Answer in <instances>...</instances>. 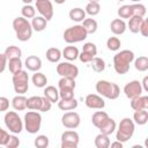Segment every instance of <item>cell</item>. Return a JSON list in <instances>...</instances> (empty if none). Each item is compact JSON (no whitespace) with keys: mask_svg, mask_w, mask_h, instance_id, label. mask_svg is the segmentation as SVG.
<instances>
[{"mask_svg":"<svg viewBox=\"0 0 148 148\" xmlns=\"http://www.w3.org/2000/svg\"><path fill=\"white\" fill-rule=\"evenodd\" d=\"M134 60V53L130 50H123L113 57V68L117 74H126L130 71V65Z\"/></svg>","mask_w":148,"mask_h":148,"instance_id":"cell-1","label":"cell"},{"mask_svg":"<svg viewBox=\"0 0 148 148\" xmlns=\"http://www.w3.org/2000/svg\"><path fill=\"white\" fill-rule=\"evenodd\" d=\"M13 29L16 32V38L21 42H27L32 36L31 23H29V21L23 16H18V17L14 18Z\"/></svg>","mask_w":148,"mask_h":148,"instance_id":"cell-2","label":"cell"},{"mask_svg":"<svg viewBox=\"0 0 148 148\" xmlns=\"http://www.w3.org/2000/svg\"><path fill=\"white\" fill-rule=\"evenodd\" d=\"M95 88L99 95H102L109 99H117L119 97V94H120V89H119L118 84L110 82V81H106V80L97 81Z\"/></svg>","mask_w":148,"mask_h":148,"instance_id":"cell-3","label":"cell"},{"mask_svg":"<svg viewBox=\"0 0 148 148\" xmlns=\"http://www.w3.org/2000/svg\"><path fill=\"white\" fill-rule=\"evenodd\" d=\"M134 130H135L134 121L131 118H124V119L120 120V123L118 125V130H117V133H116V139L124 143L133 136Z\"/></svg>","mask_w":148,"mask_h":148,"instance_id":"cell-4","label":"cell"},{"mask_svg":"<svg viewBox=\"0 0 148 148\" xmlns=\"http://www.w3.org/2000/svg\"><path fill=\"white\" fill-rule=\"evenodd\" d=\"M87 36H88V34H87L86 29L82 27V24H76V25L69 27L64 31V40L68 44L82 42L87 38Z\"/></svg>","mask_w":148,"mask_h":148,"instance_id":"cell-5","label":"cell"},{"mask_svg":"<svg viewBox=\"0 0 148 148\" xmlns=\"http://www.w3.org/2000/svg\"><path fill=\"white\" fill-rule=\"evenodd\" d=\"M42 125V116L37 111H28L24 114V127L25 131L30 134H35L40 130Z\"/></svg>","mask_w":148,"mask_h":148,"instance_id":"cell-6","label":"cell"},{"mask_svg":"<svg viewBox=\"0 0 148 148\" xmlns=\"http://www.w3.org/2000/svg\"><path fill=\"white\" fill-rule=\"evenodd\" d=\"M13 86H14V90L15 92H17V95H23L28 91L29 89V76L28 73L23 69L17 71L16 73L13 74Z\"/></svg>","mask_w":148,"mask_h":148,"instance_id":"cell-7","label":"cell"},{"mask_svg":"<svg viewBox=\"0 0 148 148\" xmlns=\"http://www.w3.org/2000/svg\"><path fill=\"white\" fill-rule=\"evenodd\" d=\"M3 121L6 127L14 134H20L23 130V123L20 118V116L15 111H8L6 112L3 117Z\"/></svg>","mask_w":148,"mask_h":148,"instance_id":"cell-8","label":"cell"},{"mask_svg":"<svg viewBox=\"0 0 148 148\" xmlns=\"http://www.w3.org/2000/svg\"><path fill=\"white\" fill-rule=\"evenodd\" d=\"M57 73L60 76L75 79L79 75V68L75 65H73L72 62L64 61V62H60L59 65H57Z\"/></svg>","mask_w":148,"mask_h":148,"instance_id":"cell-9","label":"cell"},{"mask_svg":"<svg viewBox=\"0 0 148 148\" xmlns=\"http://www.w3.org/2000/svg\"><path fill=\"white\" fill-rule=\"evenodd\" d=\"M80 136L75 131H65L61 134V148H76Z\"/></svg>","mask_w":148,"mask_h":148,"instance_id":"cell-10","label":"cell"},{"mask_svg":"<svg viewBox=\"0 0 148 148\" xmlns=\"http://www.w3.org/2000/svg\"><path fill=\"white\" fill-rule=\"evenodd\" d=\"M36 8L46 21L53 17V6L50 0H36Z\"/></svg>","mask_w":148,"mask_h":148,"instance_id":"cell-11","label":"cell"},{"mask_svg":"<svg viewBox=\"0 0 148 148\" xmlns=\"http://www.w3.org/2000/svg\"><path fill=\"white\" fill-rule=\"evenodd\" d=\"M80 121H81V118H80L79 113L73 112V111L66 112V113H64V116L61 117V124H62L66 128H69V130H74V128L79 127Z\"/></svg>","mask_w":148,"mask_h":148,"instance_id":"cell-12","label":"cell"},{"mask_svg":"<svg viewBox=\"0 0 148 148\" xmlns=\"http://www.w3.org/2000/svg\"><path fill=\"white\" fill-rule=\"evenodd\" d=\"M124 92H125L126 97L130 98V99L140 96L142 94L141 82H139L138 80H133V81L126 83L125 87H124Z\"/></svg>","mask_w":148,"mask_h":148,"instance_id":"cell-13","label":"cell"},{"mask_svg":"<svg viewBox=\"0 0 148 148\" xmlns=\"http://www.w3.org/2000/svg\"><path fill=\"white\" fill-rule=\"evenodd\" d=\"M84 103L89 108V109H103L105 106V102L104 99L96 95V94H89L86 96V99H84Z\"/></svg>","mask_w":148,"mask_h":148,"instance_id":"cell-14","label":"cell"},{"mask_svg":"<svg viewBox=\"0 0 148 148\" xmlns=\"http://www.w3.org/2000/svg\"><path fill=\"white\" fill-rule=\"evenodd\" d=\"M131 108L136 111V110H143L148 109V96H138L131 99Z\"/></svg>","mask_w":148,"mask_h":148,"instance_id":"cell-15","label":"cell"},{"mask_svg":"<svg viewBox=\"0 0 148 148\" xmlns=\"http://www.w3.org/2000/svg\"><path fill=\"white\" fill-rule=\"evenodd\" d=\"M25 67L31 72H38L42 68V60L37 56H29L25 59Z\"/></svg>","mask_w":148,"mask_h":148,"instance_id":"cell-16","label":"cell"},{"mask_svg":"<svg viewBox=\"0 0 148 148\" xmlns=\"http://www.w3.org/2000/svg\"><path fill=\"white\" fill-rule=\"evenodd\" d=\"M126 27L127 25L123 18H114L110 24V29L114 35H123L127 29Z\"/></svg>","mask_w":148,"mask_h":148,"instance_id":"cell-17","label":"cell"},{"mask_svg":"<svg viewBox=\"0 0 148 148\" xmlns=\"http://www.w3.org/2000/svg\"><path fill=\"white\" fill-rule=\"evenodd\" d=\"M116 121L112 119V118H108L99 127H98V130L101 131V133H103V134H105V135H111L113 132H114V130H116Z\"/></svg>","mask_w":148,"mask_h":148,"instance_id":"cell-18","label":"cell"},{"mask_svg":"<svg viewBox=\"0 0 148 148\" xmlns=\"http://www.w3.org/2000/svg\"><path fill=\"white\" fill-rule=\"evenodd\" d=\"M142 21H143V17H141V16H135V15L131 16L128 18V24H127L130 31L133 34H138L140 31V27L142 24Z\"/></svg>","mask_w":148,"mask_h":148,"instance_id":"cell-19","label":"cell"},{"mask_svg":"<svg viewBox=\"0 0 148 148\" xmlns=\"http://www.w3.org/2000/svg\"><path fill=\"white\" fill-rule=\"evenodd\" d=\"M79 53L80 52L76 46H66L61 52V57H64L69 61H73L79 58Z\"/></svg>","mask_w":148,"mask_h":148,"instance_id":"cell-20","label":"cell"},{"mask_svg":"<svg viewBox=\"0 0 148 148\" xmlns=\"http://www.w3.org/2000/svg\"><path fill=\"white\" fill-rule=\"evenodd\" d=\"M44 96L51 103H57L59 101V90L53 86H47L44 89Z\"/></svg>","mask_w":148,"mask_h":148,"instance_id":"cell-21","label":"cell"},{"mask_svg":"<svg viewBox=\"0 0 148 148\" xmlns=\"http://www.w3.org/2000/svg\"><path fill=\"white\" fill-rule=\"evenodd\" d=\"M58 108L62 111H71L77 108V101L75 98L71 99H60L58 101Z\"/></svg>","mask_w":148,"mask_h":148,"instance_id":"cell-22","label":"cell"},{"mask_svg":"<svg viewBox=\"0 0 148 148\" xmlns=\"http://www.w3.org/2000/svg\"><path fill=\"white\" fill-rule=\"evenodd\" d=\"M27 97L23 95H17L12 99V106L16 111H22L27 109Z\"/></svg>","mask_w":148,"mask_h":148,"instance_id":"cell-23","label":"cell"},{"mask_svg":"<svg viewBox=\"0 0 148 148\" xmlns=\"http://www.w3.org/2000/svg\"><path fill=\"white\" fill-rule=\"evenodd\" d=\"M133 121L138 125H145L148 121V111L146 109L143 110H136L133 114Z\"/></svg>","mask_w":148,"mask_h":148,"instance_id":"cell-24","label":"cell"},{"mask_svg":"<svg viewBox=\"0 0 148 148\" xmlns=\"http://www.w3.org/2000/svg\"><path fill=\"white\" fill-rule=\"evenodd\" d=\"M108 118H109V114L106 112H104V111H96L92 114V117H91V123H92V125L95 127L98 128Z\"/></svg>","mask_w":148,"mask_h":148,"instance_id":"cell-25","label":"cell"},{"mask_svg":"<svg viewBox=\"0 0 148 148\" xmlns=\"http://www.w3.org/2000/svg\"><path fill=\"white\" fill-rule=\"evenodd\" d=\"M69 18L72 21H75V22H82L84 18H86V12L82 9V8H73L69 10Z\"/></svg>","mask_w":148,"mask_h":148,"instance_id":"cell-26","label":"cell"},{"mask_svg":"<svg viewBox=\"0 0 148 148\" xmlns=\"http://www.w3.org/2000/svg\"><path fill=\"white\" fill-rule=\"evenodd\" d=\"M31 80H32L34 86L37 87V88H43L47 83V77L40 72H35V74L32 75Z\"/></svg>","mask_w":148,"mask_h":148,"instance_id":"cell-27","label":"cell"},{"mask_svg":"<svg viewBox=\"0 0 148 148\" xmlns=\"http://www.w3.org/2000/svg\"><path fill=\"white\" fill-rule=\"evenodd\" d=\"M42 105V97L40 96H31L27 99V109L39 111Z\"/></svg>","mask_w":148,"mask_h":148,"instance_id":"cell-28","label":"cell"},{"mask_svg":"<svg viewBox=\"0 0 148 148\" xmlns=\"http://www.w3.org/2000/svg\"><path fill=\"white\" fill-rule=\"evenodd\" d=\"M110 143H111V141H110L109 135H105L103 133H99L95 138V146L97 148H109Z\"/></svg>","mask_w":148,"mask_h":148,"instance_id":"cell-29","label":"cell"},{"mask_svg":"<svg viewBox=\"0 0 148 148\" xmlns=\"http://www.w3.org/2000/svg\"><path fill=\"white\" fill-rule=\"evenodd\" d=\"M46 23H47V21L43 16H35V17H32L31 27L35 31H43L46 28Z\"/></svg>","mask_w":148,"mask_h":148,"instance_id":"cell-30","label":"cell"},{"mask_svg":"<svg viewBox=\"0 0 148 148\" xmlns=\"http://www.w3.org/2000/svg\"><path fill=\"white\" fill-rule=\"evenodd\" d=\"M5 56H6L7 60L13 59V58H21L22 51H21V49H20L18 46L10 45V46H8V47L5 50Z\"/></svg>","mask_w":148,"mask_h":148,"instance_id":"cell-31","label":"cell"},{"mask_svg":"<svg viewBox=\"0 0 148 148\" xmlns=\"http://www.w3.org/2000/svg\"><path fill=\"white\" fill-rule=\"evenodd\" d=\"M61 58V51L58 47H50L46 51V59L50 62H58Z\"/></svg>","mask_w":148,"mask_h":148,"instance_id":"cell-32","label":"cell"},{"mask_svg":"<svg viewBox=\"0 0 148 148\" xmlns=\"http://www.w3.org/2000/svg\"><path fill=\"white\" fill-rule=\"evenodd\" d=\"M82 22H83L82 27L86 29L88 35H92V34L96 32V30H97V22H96V20H94V18H84Z\"/></svg>","mask_w":148,"mask_h":148,"instance_id":"cell-33","label":"cell"},{"mask_svg":"<svg viewBox=\"0 0 148 148\" xmlns=\"http://www.w3.org/2000/svg\"><path fill=\"white\" fill-rule=\"evenodd\" d=\"M134 67L139 72H146L148 69V58L146 56H141L136 58L134 61Z\"/></svg>","mask_w":148,"mask_h":148,"instance_id":"cell-34","label":"cell"},{"mask_svg":"<svg viewBox=\"0 0 148 148\" xmlns=\"http://www.w3.org/2000/svg\"><path fill=\"white\" fill-rule=\"evenodd\" d=\"M90 64H91L92 71H95L96 73H102V72L105 69V61H104L102 58L94 57L92 60L90 61Z\"/></svg>","mask_w":148,"mask_h":148,"instance_id":"cell-35","label":"cell"},{"mask_svg":"<svg viewBox=\"0 0 148 148\" xmlns=\"http://www.w3.org/2000/svg\"><path fill=\"white\" fill-rule=\"evenodd\" d=\"M58 87H59V89H64V88L75 89V87H76V83H75V79L61 76V79H60V80H59V82H58Z\"/></svg>","mask_w":148,"mask_h":148,"instance_id":"cell-36","label":"cell"},{"mask_svg":"<svg viewBox=\"0 0 148 148\" xmlns=\"http://www.w3.org/2000/svg\"><path fill=\"white\" fill-rule=\"evenodd\" d=\"M8 68L12 74L16 73L17 71L22 69V60L21 58H13L8 60Z\"/></svg>","mask_w":148,"mask_h":148,"instance_id":"cell-37","label":"cell"},{"mask_svg":"<svg viewBox=\"0 0 148 148\" xmlns=\"http://www.w3.org/2000/svg\"><path fill=\"white\" fill-rule=\"evenodd\" d=\"M86 14H89L90 16H95L97 14H99L101 12V6L99 2H89L86 6Z\"/></svg>","mask_w":148,"mask_h":148,"instance_id":"cell-38","label":"cell"},{"mask_svg":"<svg viewBox=\"0 0 148 148\" xmlns=\"http://www.w3.org/2000/svg\"><path fill=\"white\" fill-rule=\"evenodd\" d=\"M131 9H132V16H141L143 17L146 15V7L142 3H133L131 5Z\"/></svg>","mask_w":148,"mask_h":148,"instance_id":"cell-39","label":"cell"},{"mask_svg":"<svg viewBox=\"0 0 148 148\" xmlns=\"http://www.w3.org/2000/svg\"><path fill=\"white\" fill-rule=\"evenodd\" d=\"M21 13H22V16L25 18H32L36 16V9L31 5H24L21 9Z\"/></svg>","mask_w":148,"mask_h":148,"instance_id":"cell-40","label":"cell"},{"mask_svg":"<svg viewBox=\"0 0 148 148\" xmlns=\"http://www.w3.org/2000/svg\"><path fill=\"white\" fill-rule=\"evenodd\" d=\"M120 39L118 37H110L108 40H106V46L110 51H118L120 49Z\"/></svg>","mask_w":148,"mask_h":148,"instance_id":"cell-41","label":"cell"},{"mask_svg":"<svg viewBox=\"0 0 148 148\" xmlns=\"http://www.w3.org/2000/svg\"><path fill=\"white\" fill-rule=\"evenodd\" d=\"M118 15L120 18H130L132 16V9H131V5H124L121 7H119L118 9Z\"/></svg>","mask_w":148,"mask_h":148,"instance_id":"cell-42","label":"cell"},{"mask_svg":"<svg viewBox=\"0 0 148 148\" xmlns=\"http://www.w3.org/2000/svg\"><path fill=\"white\" fill-rule=\"evenodd\" d=\"M34 143L37 148H46L49 146V138L46 135H38Z\"/></svg>","mask_w":148,"mask_h":148,"instance_id":"cell-43","label":"cell"},{"mask_svg":"<svg viewBox=\"0 0 148 148\" xmlns=\"http://www.w3.org/2000/svg\"><path fill=\"white\" fill-rule=\"evenodd\" d=\"M59 97L61 99H71V98H74V89H69V88L59 89Z\"/></svg>","mask_w":148,"mask_h":148,"instance_id":"cell-44","label":"cell"},{"mask_svg":"<svg viewBox=\"0 0 148 148\" xmlns=\"http://www.w3.org/2000/svg\"><path fill=\"white\" fill-rule=\"evenodd\" d=\"M82 51H83V52H87V53H89V54H91V56H94V57L97 54V47H96V45H95L94 43H90V42L86 43V44L82 46Z\"/></svg>","mask_w":148,"mask_h":148,"instance_id":"cell-45","label":"cell"},{"mask_svg":"<svg viewBox=\"0 0 148 148\" xmlns=\"http://www.w3.org/2000/svg\"><path fill=\"white\" fill-rule=\"evenodd\" d=\"M18 146H20V140H18V138L15 136V135H9V136H8V140H7L6 145H5V147H7V148H16V147H18Z\"/></svg>","mask_w":148,"mask_h":148,"instance_id":"cell-46","label":"cell"},{"mask_svg":"<svg viewBox=\"0 0 148 148\" xmlns=\"http://www.w3.org/2000/svg\"><path fill=\"white\" fill-rule=\"evenodd\" d=\"M51 106H52V103H51L45 96H43V97H42V105H40V110H39V111H42V112H47V111L51 110Z\"/></svg>","mask_w":148,"mask_h":148,"instance_id":"cell-47","label":"cell"},{"mask_svg":"<svg viewBox=\"0 0 148 148\" xmlns=\"http://www.w3.org/2000/svg\"><path fill=\"white\" fill-rule=\"evenodd\" d=\"M9 108V99L5 96H0V112L7 111Z\"/></svg>","mask_w":148,"mask_h":148,"instance_id":"cell-48","label":"cell"},{"mask_svg":"<svg viewBox=\"0 0 148 148\" xmlns=\"http://www.w3.org/2000/svg\"><path fill=\"white\" fill-rule=\"evenodd\" d=\"M92 58H94V56H91V54H89L87 52L82 51L81 53H79V59H80L81 62H90L92 60Z\"/></svg>","mask_w":148,"mask_h":148,"instance_id":"cell-49","label":"cell"},{"mask_svg":"<svg viewBox=\"0 0 148 148\" xmlns=\"http://www.w3.org/2000/svg\"><path fill=\"white\" fill-rule=\"evenodd\" d=\"M139 32H140L143 37H147V36H148V20H147V18H143Z\"/></svg>","mask_w":148,"mask_h":148,"instance_id":"cell-50","label":"cell"},{"mask_svg":"<svg viewBox=\"0 0 148 148\" xmlns=\"http://www.w3.org/2000/svg\"><path fill=\"white\" fill-rule=\"evenodd\" d=\"M8 136H9V134L5 130H2L0 127V146H5L6 145V142L8 140Z\"/></svg>","mask_w":148,"mask_h":148,"instance_id":"cell-51","label":"cell"},{"mask_svg":"<svg viewBox=\"0 0 148 148\" xmlns=\"http://www.w3.org/2000/svg\"><path fill=\"white\" fill-rule=\"evenodd\" d=\"M7 58L5 56V53H0V73H2L5 69H6V66H7Z\"/></svg>","mask_w":148,"mask_h":148,"instance_id":"cell-52","label":"cell"},{"mask_svg":"<svg viewBox=\"0 0 148 148\" xmlns=\"http://www.w3.org/2000/svg\"><path fill=\"white\" fill-rule=\"evenodd\" d=\"M141 87H142V90L145 91H148V76H145L142 82H141Z\"/></svg>","mask_w":148,"mask_h":148,"instance_id":"cell-53","label":"cell"},{"mask_svg":"<svg viewBox=\"0 0 148 148\" xmlns=\"http://www.w3.org/2000/svg\"><path fill=\"white\" fill-rule=\"evenodd\" d=\"M110 146H111L112 148H123V142H120V141L117 140V141L110 143Z\"/></svg>","mask_w":148,"mask_h":148,"instance_id":"cell-54","label":"cell"},{"mask_svg":"<svg viewBox=\"0 0 148 148\" xmlns=\"http://www.w3.org/2000/svg\"><path fill=\"white\" fill-rule=\"evenodd\" d=\"M56 3H58V5H61V3H64L66 0H53Z\"/></svg>","mask_w":148,"mask_h":148,"instance_id":"cell-55","label":"cell"},{"mask_svg":"<svg viewBox=\"0 0 148 148\" xmlns=\"http://www.w3.org/2000/svg\"><path fill=\"white\" fill-rule=\"evenodd\" d=\"M22 1H23V2H24V3H25V5H30V3H31V1H32V0H22Z\"/></svg>","mask_w":148,"mask_h":148,"instance_id":"cell-56","label":"cell"},{"mask_svg":"<svg viewBox=\"0 0 148 148\" xmlns=\"http://www.w3.org/2000/svg\"><path fill=\"white\" fill-rule=\"evenodd\" d=\"M101 0H89V2H99Z\"/></svg>","mask_w":148,"mask_h":148,"instance_id":"cell-57","label":"cell"},{"mask_svg":"<svg viewBox=\"0 0 148 148\" xmlns=\"http://www.w3.org/2000/svg\"><path fill=\"white\" fill-rule=\"evenodd\" d=\"M131 1H133V2H139L140 0H131Z\"/></svg>","mask_w":148,"mask_h":148,"instance_id":"cell-58","label":"cell"},{"mask_svg":"<svg viewBox=\"0 0 148 148\" xmlns=\"http://www.w3.org/2000/svg\"><path fill=\"white\" fill-rule=\"evenodd\" d=\"M117 1H124V0H117Z\"/></svg>","mask_w":148,"mask_h":148,"instance_id":"cell-59","label":"cell"}]
</instances>
